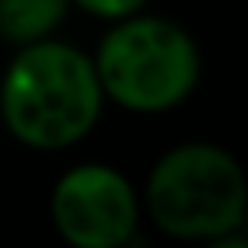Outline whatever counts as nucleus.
Returning a JSON list of instances; mask_svg holds the SVG:
<instances>
[{
    "mask_svg": "<svg viewBox=\"0 0 248 248\" xmlns=\"http://www.w3.org/2000/svg\"><path fill=\"white\" fill-rule=\"evenodd\" d=\"M99 73L88 51L66 40L18 44L0 77V121L15 142L59 154L95 132L102 117Z\"/></svg>",
    "mask_w": 248,
    "mask_h": 248,
    "instance_id": "1",
    "label": "nucleus"
},
{
    "mask_svg": "<svg viewBox=\"0 0 248 248\" xmlns=\"http://www.w3.org/2000/svg\"><path fill=\"white\" fill-rule=\"evenodd\" d=\"M92 62L106 102L142 117L183 106L201 84V47L194 33L146 11L109 22Z\"/></svg>",
    "mask_w": 248,
    "mask_h": 248,
    "instance_id": "2",
    "label": "nucleus"
},
{
    "mask_svg": "<svg viewBox=\"0 0 248 248\" xmlns=\"http://www.w3.org/2000/svg\"><path fill=\"white\" fill-rule=\"evenodd\" d=\"M248 175L219 142H179L164 150L142 186L146 219L175 241H212L245 230Z\"/></svg>",
    "mask_w": 248,
    "mask_h": 248,
    "instance_id": "3",
    "label": "nucleus"
},
{
    "mask_svg": "<svg viewBox=\"0 0 248 248\" xmlns=\"http://www.w3.org/2000/svg\"><path fill=\"white\" fill-rule=\"evenodd\" d=\"M51 223L73 248H121L135 241L142 197L121 168L84 161L66 168L51 186Z\"/></svg>",
    "mask_w": 248,
    "mask_h": 248,
    "instance_id": "4",
    "label": "nucleus"
},
{
    "mask_svg": "<svg viewBox=\"0 0 248 248\" xmlns=\"http://www.w3.org/2000/svg\"><path fill=\"white\" fill-rule=\"evenodd\" d=\"M70 0H0V40L11 47L55 37Z\"/></svg>",
    "mask_w": 248,
    "mask_h": 248,
    "instance_id": "5",
    "label": "nucleus"
},
{
    "mask_svg": "<svg viewBox=\"0 0 248 248\" xmlns=\"http://www.w3.org/2000/svg\"><path fill=\"white\" fill-rule=\"evenodd\" d=\"M70 4H77L84 15L92 18H102V22H117V18L124 15H135V11H146L150 0H70Z\"/></svg>",
    "mask_w": 248,
    "mask_h": 248,
    "instance_id": "6",
    "label": "nucleus"
},
{
    "mask_svg": "<svg viewBox=\"0 0 248 248\" xmlns=\"http://www.w3.org/2000/svg\"><path fill=\"white\" fill-rule=\"evenodd\" d=\"M245 233H248V204H245Z\"/></svg>",
    "mask_w": 248,
    "mask_h": 248,
    "instance_id": "7",
    "label": "nucleus"
}]
</instances>
